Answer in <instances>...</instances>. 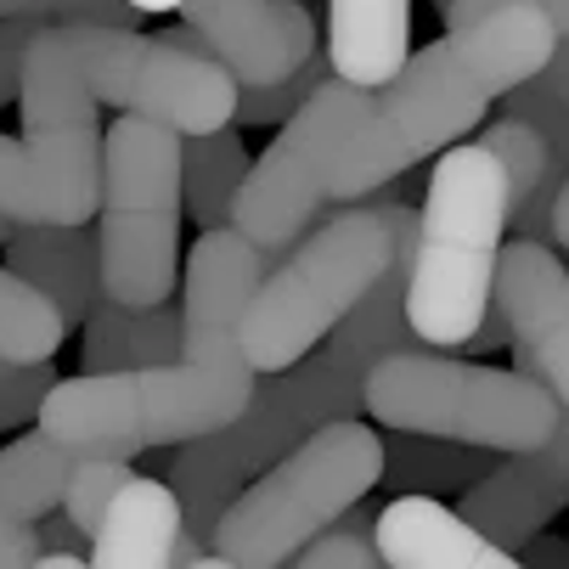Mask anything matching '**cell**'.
<instances>
[{
  "instance_id": "obj_11",
  "label": "cell",
  "mask_w": 569,
  "mask_h": 569,
  "mask_svg": "<svg viewBox=\"0 0 569 569\" xmlns=\"http://www.w3.org/2000/svg\"><path fill=\"white\" fill-rule=\"evenodd\" d=\"M563 508H569V412H558V429L541 446L502 451V462L485 468L457 502L468 525H479L508 552H519V541L547 530Z\"/></svg>"
},
{
  "instance_id": "obj_16",
  "label": "cell",
  "mask_w": 569,
  "mask_h": 569,
  "mask_svg": "<svg viewBox=\"0 0 569 569\" xmlns=\"http://www.w3.org/2000/svg\"><path fill=\"white\" fill-rule=\"evenodd\" d=\"M86 328V350H79V372H136V367H158L181 350V310L164 305H119V299H97Z\"/></svg>"
},
{
  "instance_id": "obj_21",
  "label": "cell",
  "mask_w": 569,
  "mask_h": 569,
  "mask_svg": "<svg viewBox=\"0 0 569 569\" xmlns=\"http://www.w3.org/2000/svg\"><path fill=\"white\" fill-rule=\"evenodd\" d=\"M497 113L502 119H525L547 141V170L558 181L569 176V34H558L552 57L530 79H519L513 91L497 97Z\"/></svg>"
},
{
  "instance_id": "obj_22",
  "label": "cell",
  "mask_w": 569,
  "mask_h": 569,
  "mask_svg": "<svg viewBox=\"0 0 569 569\" xmlns=\"http://www.w3.org/2000/svg\"><path fill=\"white\" fill-rule=\"evenodd\" d=\"M62 333L68 328H62L57 305L40 288H29L18 271L0 266V356L7 361H46V356H57Z\"/></svg>"
},
{
  "instance_id": "obj_32",
  "label": "cell",
  "mask_w": 569,
  "mask_h": 569,
  "mask_svg": "<svg viewBox=\"0 0 569 569\" xmlns=\"http://www.w3.org/2000/svg\"><path fill=\"white\" fill-rule=\"evenodd\" d=\"M519 563H569V541H558V536H547V530H536V536H525L519 541V552H513Z\"/></svg>"
},
{
  "instance_id": "obj_25",
  "label": "cell",
  "mask_w": 569,
  "mask_h": 569,
  "mask_svg": "<svg viewBox=\"0 0 569 569\" xmlns=\"http://www.w3.org/2000/svg\"><path fill=\"white\" fill-rule=\"evenodd\" d=\"M288 563H299V569H372V563H383V558H378L372 530H361L350 513H339L333 525H321Z\"/></svg>"
},
{
  "instance_id": "obj_4",
  "label": "cell",
  "mask_w": 569,
  "mask_h": 569,
  "mask_svg": "<svg viewBox=\"0 0 569 569\" xmlns=\"http://www.w3.org/2000/svg\"><path fill=\"white\" fill-rule=\"evenodd\" d=\"M547 176V141L525 119H491L479 141L435 158L418 209V249L406 277V321L429 350H462L485 310L502 260L508 214Z\"/></svg>"
},
{
  "instance_id": "obj_5",
  "label": "cell",
  "mask_w": 569,
  "mask_h": 569,
  "mask_svg": "<svg viewBox=\"0 0 569 569\" xmlns=\"http://www.w3.org/2000/svg\"><path fill=\"white\" fill-rule=\"evenodd\" d=\"M406 249H418V209L400 198L367 192V203L356 198L339 214H328L293 254H282L260 277L249 310H242L237 333L249 367L277 372L316 350Z\"/></svg>"
},
{
  "instance_id": "obj_17",
  "label": "cell",
  "mask_w": 569,
  "mask_h": 569,
  "mask_svg": "<svg viewBox=\"0 0 569 569\" xmlns=\"http://www.w3.org/2000/svg\"><path fill=\"white\" fill-rule=\"evenodd\" d=\"M406 277H412V249L395 254L389 271L350 305V316L328 333L333 356H339L356 378H367V367L383 361V356H395V350H429L423 333L406 321Z\"/></svg>"
},
{
  "instance_id": "obj_7",
  "label": "cell",
  "mask_w": 569,
  "mask_h": 569,
  "mask_svg": "<svg viewBox=\"0 0 569 569\" xmlns=\"http://www.w3.org/2000/svg\"><path fill=\"white\" fill-rule=\"evenodd\" d=\"M383 479V435L361 418L321 423L266 473H254L214 525V558L231 569H277L321 525Z\"/></svg>"
},
{
  "instance_id": "obj_33",
  "label": "cell",
  "mask_w": 569,
  "mask_h": 569,
  "mask_svg": "<svg viewBox=\"0 0 569 569\" xmlns=\"http://www.w3.org/2000/svg\"><path fill=\"white\" fill-rule=\"evenodd\" d=\"M502 345H508V316H502V305L491 299V310H485V321H479V333H473L462 350H479V356H485V350H502Z\"/></svg>"
},
{
  "instance_id": "obj_15",
  "label": "cell",
  "mask_w": 569,
  "mask_h": 569,
  "mask_svg": "<svg viewBox=\"0 0 569 569\" xmlns=\"http://www.w3.org/2000/svg\"><path fill=\"white\" fill-rule=\"evenodd\" d=\"M328 57L350 86H383L412 57V0H328Z\"/></svg>"
},
{
  "instance_id": "obj_29",
  "label": "cell",
  "mask_w": 569,
  "mask_h": 569,
  "mask_svg": "<svg viewBox=\"0 0 569 569\" xmlns=\"http://www.w3.org/2000/svg\"><path fill=\"white\" fill-rule=\"evenodd\" d=\"M502 7H536L558 34H569V0H446V23L457 29V23H473L485 12H502Z\"/></svg>"
},
{
  "instance_id": "obj_9",
  "label": "cell",
  "mask_w": 569,
  "mask_h": 569,
  "mask_svg": "<svg viewBox=\"0 0 569 569\" xmlns=\"http://www.w3.org/2000/svg\"><path fill=\"white\" fill-rule=\"evenodd\" d=\"M367 418L485 451H530L558 429L563 406L525 372L451 361L446 350H395L361 378Z\"/></svg>"
},
{
  "instance_id": "obj_24",
  "label": "cell",
  "mask_w": 569,
  "mask_h": 569,
  "mask_svg": "<svg viewBox=\"0 0 569 569\" xmlns=\"http://www.w3.org/2000/svg\"><path fill=\"white\" fill-rule=\"evenodd\" d=\"M130 473H136L130 457H79L73 473H68V491H62V513L86 530V536H97L108 502L119 497V485H124Z\"/></svg>"
},
{
  "instance_id": "obj_19",
  "label": "cell",
  "mask_w": 569,
  "mask_h": 569,
  "mask_svg": "<svg viewBox=\"0 0 569 569\" xmlns=\"http://www.w3.org/2000/svg\"><path fill=\"white\" fill-rule=\"evenodd\" d=\"M73 451L62 440H51L46 429L0 446V508L12 519L34 525L46 513L62 508V491H68V473H73Z\"/></svg>"
},
{
  "instance_id": "obj_3",
  "label": "cell",
  "mask_w": 569,
  "mask_h": 569,
  "mask_svg": "<svg viewBox=\"0 0 569 569\" xmlns=\"http://www.w3.org/2000/svg\"><path fill=\"white\" fill-rule=\"evenodd\" d=\"M288 254V249H282ZM237 226H209L187 260L181 350L136 372H79L57 378L34 423L73 457H141L198 440L242 412L254 395V367L242 356V310L260 277L282 260Z\"/></svg>"
},
{
  "instance_id": "obj_20",
  "label": "cell",
  "mask_w": 569,
  "mask_h": 569,
  "mask_svg": "<svg viewBox=\"0 0 569 569\" xmlns=\"http://www.w3.org/2000/svg\"><path fill=\"white\" fill-rule=\"evenodd\" d=\"M497 457L502 451L457 446V440H435V435H406V429H389V440H383V473L400 491H429V497H446V491L462 497Z\"/></svg>"
},
{
  "instance_id": "obj_27",
  "label": "cell",
  "mask_w": 569,
  "mask_h": 569,
  "mask_svg": "<svg viewBox=\"0 0 569 569\" xmlns=\"http://www.w3.org/2000/svg\"><path fill=\"white\" fill-rule=\"evenodd\" d=\"M12 12H34L51 23H108V29L141 23V7H130V0H0V18Z\"/></svg>"
},
{
  "instance_id": "obj_18",
  "label": "cell",
  "mask_w": 569,
  "mask_h": 569,
  "mask_svg": "<svg viewBox=\"0 0 569 569\" xmlns=\"http://www.w3.org/2000/svg\"><path fill=\"white\" fill-rule=\"evenodd\" d=\"M242 176H249V147H242L237 119L181 136V203L198 220V231L231 226V203H237Z\"/></svg>"
},
{
  "instance_id": "obj_12",
  "label": "cell",
  "mask_w": 569,
  "mask_h": 569,
  "mask_svg": "<svg viewBox=\"0 0 569 569\" xmlns=\"http://www.w3.org/2000/svg\"><path fill=\"white\" fill-rule=\"evenodd\" d=\"M378 558L389 569H513L519 558L497 547L479 525H468L457 508H446L429 491H400L372 519Z\"/></svg>"
},
{
  "instance_id": "obj_6",
  "label": "cell",
  "mask_w": 569,
  "mask_h": 569,
  "mask_svg": "<svg viewBox=\"0 0 569 569\" xmlns=\"http://www.w3.org/2000/svg\"><path fill=\"white\" fill-rule=\"evenodd\" d=\"M361 412H367L361 378L333 356L328 339L316 350H305L299 361L277 367V372H254V395L242 400V412L231 423L170 446L176 451L170 457V491L181 502L187 530L214 541L220 513L231 508V497L254 473H266L277 457H288L321 423L361 418Z\"/></svg>"
},
{
  "instance_id": "obj_1",
  "label": "cell",
  "mask_w": 569,
  "mask_h": 569,
  "mask_svg": "<svg viewBox=\"0 0 569 569\" xmlns=\"http://www.w3.org/2000/svg\"><path fill=\"white\" fill-rule=\"evenodd\" d=\"M552 46L558 29L536 7H502L412 51L383 86H350L328 73L310 102L282 119V136L260 152V164H249L231 226L260 249H293L328 203L383 192L429 152L468 136L502 91L552 57Z\"/></svg>"
},
{
  "instance_id": "obj_30",
  "label": "cell",
  "mask_w": 569,
  "mask_h": 569,
  "mask_svg": "<svg viewBox=\"0 0 569 569\" xmlns=\"http://www.w3.org/2000/svg\"><path fill=\"white\" fill-rule=\"evenodd\" d=\"M34 558H40L34 525H23V519H12L7 508H0V569H23V563H34Z\"/></svg>"
},
{
  "instance_id": "obj_26",
  "label": "cell",
  "mask_w": 569,
  "mask_h": 569,
  "mask_svg": "<svg viewBox=\"0 0 569 569\" xmlns=\"http://www.w3.org/2000/svg\"><path fill=\"white\" fill-rule=\"evenodd\" d=\"M57 383V367L51 356L46 361H7L0 356V429H18L40 412L46 389Z\"/></svg>"
},
{
  "instance_id": "obj_8",
  "label": "cell",
  "mask_w": 569,
  "mask_h": 569,
  "mask_svg": "<svg viewBox=\"0 0 569 569\" xmlns=\"http://www.w3.org/2000/svg\"><path fill=\"white\" fill-rule=\"evenodd\" d=\"M181 130L124 108L102 136V198H97V254L102 288L119 305H164L181 254Z\"/></svg>"
},
{
  "instance_id": "obj_34",
  "label": "cell",
  "mask_w": 569,
  "mask_h": 569,
  "mask_svg": "<svg viewBox=\"0 0 569 569\" xmlns=\"http://www.w3.org/2000/svg\"><path fill=\"white\" fill-rule=\"evenodd\" d=\"M552 242H563V249H569V176H563V187L552 198Z\"/></svg>"
},
{
  "instance_id": "obj_13",
  "label": "cell",
  "mask_w": 569,
  "mask_h": 569,
  "mask_svg": "<svg viewBox=\"0 0 569 569\" xmlns=\"http://www.w3.org/2000/svg\"><path fill=\"white\" fill-rule=\"evenodd\" d=\"M7 271H18L29 288H40L62 328H79L91 316V305L108 293L102 288V254H97V231H86V220H18L12 237L0 242Z\"/></svg>"
},
{
  "instance_id": "obj_37",
  "label": "cell",
  "mask_w": 569,
  "mask_h": 569,
  "mask_svg": "<svg viewBox=\"0 0 569 569\" xmlns=\"http://www.w3.org/2000/svg\"><path fill=\"white\" fill-rule=\"evenodd\" d=\"M12 226H18L12 214H0V242H7V237H12Z\"/></svg>"
},
{
  "instance_id": "obj_14",
  "label": "cell",
  "mask_w": 569,
  "mask_h": 569,
  "mask_svg": "<svg viewBox=\"0 0 569 569\" xmlns=\"http://www.w3.org/2000/svg\"><path fill=\"white\" fill-rule=\"evenodd\" d=\"M181 525L187 519H181L170 479L130 473L119 485V497L108 502L97 536H91V563L97 569H164L176 558Z\"/></svg>"
},
{
  "instance_id": "obj_31",
  "label": "cell",
  "mask_w": 569,
  "mask_h": 569,
  "mask_svg": "<svg viewBox=\"0 0 569 569\" xmlns=\"http://www.w3.org/2000/svg\"><path fill=\"white\" fill-rule=\"evenodd\" d=\"M34 536H40V552H86V558H91V536L79 530L68 513H62V519H51V513L34 519Z\"/></svg>"
},
{
  "instance_id": "obj_2",
  "label": "cell",
  "mask_w": 569,
  "mask_h": 569,
  "mask_svg": "<svg viewBox=\"0 0 569 569\" xmlns=\"http://www.w3.org/2000/svg\"><path fill=\"white\" fill-rule=\"evenodd\" d=\"M136 108L181 136L214 130L237 108L226 62L192 57L158 34L108 23H46L23 57V141L0 136V214L91 220L102 198L97 108Z\"/></svg>"
},
{
  "instance_id": "obj_28",
  "label": "cell",
  "mask_w": 569,
  "mask_h": 569,
  "mask_svg": "<svg viewBox=\"0 0 569 569\" xmlns=\"http://www.w3.org/2000/svg\"><path fill=\"white\" fill-rule=\"evenodd\" d=\"M46 23L51 18H34V12L0 18V108L18 102V91H23V57H29V46H34V34Z\"/></svg>"
},
{
  "instance_id": "obj_10",
  "label": "cell",
  "mask_w": 569,
  "mask_h": 569,
  "mask_svg": "<svg viewBox=\"0 0 569 569\" xmlns=\"http://www.w3.org/2000/svg\"><path fill=\"white\" fill-rule=\"evenodd\" d=\"M491 299L508 316V350L519 372L569 412V266L552 254V242H502Z\"/></svg>"
},
{
  "instance_id": "obj_23",
  "label": "cell",
  "mask_w": 569,
  "mask_h": 569,
  "mask_svg": "<svg viewBox=\"0 0 569 569\" xmlns=\"http://www.w3.org/2000/svg\"><path fill=\"white\" fill-rule=\"evenodd\" d=\"M328 73H333V57L310 46V57H305L288 79H277V86H237L231 119H237V124H282V119H293V113L310 102V91H316Z\"/></svg>"
},
{
  "instance_id": "obj_36",
  "label": "cell",
  "mask_w": 569,
  "mask_h": 569,
  "mask_svg": "<svg viewBox=\"0 0 569 569\" xmlns=\"http://www.w3.org/2000/svg\"><path fill=\"white\" fill-rule=\"evenodd\" d=\"M130 7H141V12H181V0H130Z\"/></svg>"
},
{
  "instance_id": "obj_35",
  "label": "cell",
  "mask_w": 569,
  "mask_h": 569,
  "mask_svg": "<svg viewBox=\"0 0 569 569\" xmlns=\"http://www.w3.org/2000/svg\"><path fill=\"white\" fill-rule=\"evenodd\" d=\"M34 563H46V569H79V563H91L86 552H40Z\"/></svg>"
}]
</instances>
